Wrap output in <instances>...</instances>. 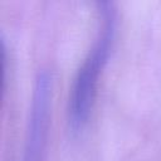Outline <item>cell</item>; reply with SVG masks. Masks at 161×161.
Listing matches in <instances>:
<instances>
[{"instance_id": "obj_1", "label": "cell", "mask_w": 161, "mask_h": 161, "mask_svg": "<svg viewBox=\"0 0 161 161\" xmlns=\"http://www.w3.org/2000/svg\"><path fill=\"white\" fill-rule=\"evenodd\" d=\"M107 8L102 10L101 28L78 67L72 82L68 98V117L70 126L74 130L80 128L88 119L99 75L107 62L108 53L112 47L114 35V10L111 3H106Z\"/></svg>"}]
</instances>
